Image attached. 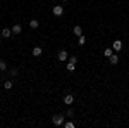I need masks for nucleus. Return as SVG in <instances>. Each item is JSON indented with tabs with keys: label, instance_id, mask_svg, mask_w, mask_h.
I'll return each mask as SVG.
<instances>
[{
	"label": "nucleus",
	"instance_id": "obj_11",
	"mask_svg": "<svg viewBox=\"0 0 129 128\" xmlns=\"http://www.w3.org/2000/svg\"><path fill=\"white\" fill-rule=\"evenodd\" d=\"M74 35H76V36H81V35H83V30H81V26H74Z\"/></svg>",
	"mask_w": 129,
	"mask_h": 128
},
{
	"label": "nucleus",
	"instance_id": "obj_12",
	"mask_svg": "<svg viewBox=\"0 0 129 128\" xmlns=\"http://www.w3.org/2000/svg\"><path fill=\"white\" fill-rule=\"evenodd\" d=\"M109 59H110V64H117V62H119V57H117V54H115V56H110Z\"/></svg>",
	"mask_w": 129,
	"mask_h": 128
},
{
	"label": "nucleus",
	"instance_id": "obj_2",
	"mask_svg": "<svg viewBox=\"0 0 129 128\" xmlns=\"http://www.w3.org/2000/svg\"><path fill=\"white\" fill-rule=\"evenodd\" d=\"M64 14V7L62 5H55L53 7V16H62Z\"/></svg>",
	"mask_w": 129,
	"mask_h": 128
},
{
	"label": "nucleus",
	"instance_id": "obj_15",
	"mask_svg": "<svg viewBox=\"0 0 129 128\" xmlns=\"http://www.w3.org/2000/svg\"><path fill=\"white\" fill-rule=\"evenodd\" d=\"M112 50H114V49H105V52H103L105 57H110V56H112Z\"/></svg>",
	"mask_w": 129,
	"mask_h": 128
},
{
	"label": "nucleus",
	"instance_id": "obj_5",
	"mask_svg": "<svg viewBox=\"0 0 129 128\" xmlns=\"http://www.w3.org/2000/svg\"><path fill=\"white\" fill-rule=\"evenodd\" d=\"M10 35H12V30H9V28H4V30H2V36H4V38H9Z\"/></svg>",
	"mask_w": 129,
	"mask_h": 128
},
{
	"label": "nucleus",
	"instance_id": "obj_7",
	"mask_svg": "<svg viewBox=\"0 0 129 128\" xmlns=\"http://www.w3.org/2000/svg\"><path fill=\"white\" fill-rule=\"evenodd\" d=\"M38 26H40V23H38L36 19H31L29 21V28H31V30H36Z\"/></svg>",
	"mask_w": 129,
	"mask_h": 128
},
{
	"label": "nucleus",
	"instance_id": "obj_13",
	"mask_svg": "<svg viewBox=\"0 0 129 128\" xmlns=\"http://www.w3.org/2000/svg\"><path fill=\"white\" fill-rule=\"evenodd\" d=\"M4 88H5V90H10V88H12V81H10V80L4 81Z\"/></svg>",
	"mask_w": 129,
	"mask_h": 128
},
{
	"label": "nucleus",
	"instance_id": "obj_19",
	"mask_svg": "<svg viewBox=\"0 0 129 128\" xmlns=\"http://www.w3.org/2000/svg\"><path fill=\"white\" fill-rule=\"evenodd\" d=\"M62 2H67V0H62Z\"/></svg>",
	"mask_w": 129,
	"mask_h": 128
},
{
	"label": "nucleus",
	"instance_id": "obj_9",
	"mask_svg": "<svg viewBox=\"0 0 129 128\" xmlns=\"http://www.w3.org/2000/svg\"><path fill=\"white\" fill-rule=\"evenodd\" d=\"M67 59V52L66 50H60L59 52V61H66Z\"/></svg>",
	"mask_w": 129,
	"mask_h": 128
},
{
	"label": "nucleus",
	"instance_id": "obj_6",
	"mask_svg": "<svg viewBox=\"0 0 129 128\" xmlns=\"http://www.w3.org/2000/svg\"><path fill=\"white\" fill-rule=\"evenodd\" d=\"M64 102H66V104H67V106H71V104H72V102H74V97H72V95H66V97H64Z\"/></svg>",
	"mask_w": 129,
	"mask_h": 128
},
{
	"label": "nucleus",
	"instance_id": "obj_8",
	"mask_svg": "<svg viewBox=\"0 0 129 128\" xmlns=\"http://www.w3.org/2000/svg\"><path fill=\"white\" fill-rule=\"evenodd\" d=\"M21 31H22V28H21V24H14V26H12V33H16V35H19Z\"/></svg>",
	"mask_w": 129,
	"mask_h": 128
},
{
	"label": "nucleus",
	"instance_id": "obj_3",
	"mask_svg": "<svg viewBox=\"0 0 129 128\" xmlns=\"http://www.w3.org/2000/svg\"><path fill=\"white\" fill-rule=\"evenodd\" d=\"M74 69H76V57H72L67 62V71H74Z\"/></svg>",
	"mask_w": 129,
	"mask_h": 128
},
{
	"label": "nucleus",
	"instance_id": "obj_14",
	"mask_svg": "<svg viewBox=\"0 0 129 128\" xmlns=\"http://www.w3.org/2000/svg\"><path fill=\"white\" fill-rule=\"evenodd\" d=\"M7 69V62L5 61H0V71H5Z\"/></svg>",
	"mask_w": 129,
	"mask_h": 128
},
{
	"label": "nucleus",
	"instance_id": "obj_1",
	"mask_svg": "<svg viewBox=\"0 0 129 128\" xmlns=\"http://www.w3.org/2000/svg\"><path fill=\"white\" fill-rule=\"evenodd\" d=\"M52 121H53V125H55V126H60V125H64V116L55 114V116L52 118Z\"/></svg>",
	"mask_w": 129,
	"mask_h": 128
},
{
	"label": "nucleus",
	"instance_id": "obj_4",
	"mask_svg": "<svg viewBox=\"0 0 129 128\" xmlns=\"http://www.w3.org/2000/svg\"><path fill=\"white\" fill-rule=\"evenodd\" d=\"M112 49L115 50V52H119V50L122 49V42H120V40H115V42H114V45H112Z\"/></svg>",
	"mask_w": 129,
	"mask_h": 128
},
{
	"label": "nucleus",
	"instance_id": "obj_16",
	"mask_svg": "<svg viewBox=\"0 0 129 128\" xmlns=\"http://www.w3.org/2000/svg\"><path fill=\"white\" fill-rule=\"evenodd\" d=\"M84 43H86V38L81 35V36H79V45H84Z\"/></svg>",
	"mask_w": 129,
	"mask_h": 128
},
{
	"label": "nucleus",
	"instance_id": "obj_10",
	"mask_svg": "<svg viewBox=\"0 0 129 128\" xmlns=\"http://www.w3.org/2000/svg\"><path fill=\"white\" fill-rule=\"evenodd\" d=\"M33 56H35V57H40L41 56V47H35V49H33Z\"/></svg>",
	"mask_w": 129,
	"mask_h": 128
},
{
	"label": "nucleus",
	"instance_id": "obj_17",
	"mask_svg": "<svg viewBox=\"0 0 129 128\" xmlns=\"http://www.w3.org/2000/svg\"><path fill=\"white\" fill-rule=\"evenodd\" d=\"M10 75H12V76H17V69L12 68V69H10Z\"/></svg>",
	"mask_w": 129,
	"mask_h": 128
},
{
	"label": "nucleus",
	"instance_id": "obj_18",
	"mask_svg": "<svg viewBox=\"0 0 129 128\" xmlns=\"http://www.w3.org/2000/svg\"><path fill=\"white\" fill-rule=\"evenodd\" d=\"M74 126V123H72V121H67V123H66V128H72Z\"/></svg>",
	"mask_w": 129,
	"mask_h": 128
}]
</instances>
